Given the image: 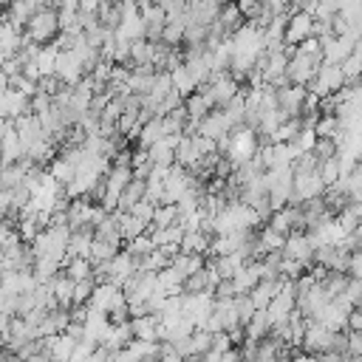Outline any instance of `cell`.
I'll return each mask as SVG.
<instances>
[{
    "label": "cell",
    "mask_w": 362,
    "mask_h": 362,
    "mask_svg": "<svg viewBox=\"0 0 362 362\" xmlns=\"http://www.w3.org/2000/svg\"><path fill=\"white\" fill-rule=\"evenodd\" d=\"M48 288H51L54 303H57L59 308H71V305H74V280H68L65 272H59V274L48 283Z\"/></svg>",
    "instance_id": "8fae6325"
},
{
    "label": "cell",
    "mask_w": 362,
    "mask_h": 362,
    "mask_svg": "<svg viewBox=\"0 0 362 362\" xmlns=\"http://www.w3.org/2000/svg\"><path fill=\"white\" fill-rule=\"evenodd\" d=\"M170 79H173V90H175V93H181V99L192 96L195 82H192V76H189V71H187L184 65H175V68L170 71Z\"/></svg>",
    "instance_id": "5bb4252c"
},
{
    "label": "cell",
    "mask_w": 362,
    "mask_h": 362,
    "mask_svg": "<svg viewBox=\"0 0 362 362\" xmlns=\"http://www.w3.org/2000/svg\"><path fill=\"white\" fill-rule=\"evenodd\" d=\"M238 11H240V17H249V23H255L260 17V11H263V3L243 0V3H238Z\"/></svg>",
    "instance_id": "1f68e13d"
},
{
    "label": "cell",
    "mask_w": 362,
    "mask_h": 362,
    "mask_svg": "<svg viewBox=\"0 0 362 362\" xmlns=\"http://www.w3.org/2000/svg\"><path fill=\"white\" fill-rule=\"evenodd\" d=\"M243 331H246V342H260L263 337H269L272 325H269L266 311H255V317L249 320V325H246Z\"/></svg>",
    "instance_id": "4fadbf2b"
},
{
    "label": "cell",
    "mask_w": 362,
    "mask_h": 362,
    "mask_svg": "<svg viewBox=\"0 0 362 362\" xmlns=\"http://www.w3.org/2000/svg\"><path fill=\"white\" fill-rule=\"evenodd\" d=\"M144 195H147V181H141V178H130L127 187H124V192L119 195L116 212H130L139 201H144Z\"/></svg>",
    "instance_id": "30bf717a"
},
{
    "label": "cell",
    "mask_w": 362,
    "mask_h": 362,
    "mask_svg": "<svg viewBox=\"0 0 362 362\" xmlns=\"http://www.w3.org/2000/svg\"><path fill=\"white\" fill-rule=\"evenodd\" d=\"M153 249H156V243H153V240H150V235L144 232V235L133 238V240L127 243V249H124V252H127V255H130L133 260H141V257H147V255H150Z\"/></svg>",
    "instance_id": "7402d4cb"
},
{
    "label": "cell",
    "mask_w": 362,
    "mask_h": 362,
    "mask_svg": "<svg viewBox=\"0 0 362 362\" xmlns=\"http://www.w3.org/2000/svg\"><path fill=\"white\" fill-rule=\"evenodd\" d=\"M173 223H178V209H175V204H173V206H156V215H153L150 229H167V226H173ZM150 229H147V232H150Z\"/></svg>",
    "instance_id": "44dd1931"
},
{
    "label": "cell",
    "mask_w": 362,
    "mask_h": 362,
    "mask_svg": "<svg viewBox=\"0 0 362 362\" xmlns=\"http://www.w3.org/2000/svg\"><path fill=\"white\" fill-rule=\"evenodd\" d=\"M6 90H8V76H6L3 71H0V96H3Z\"/></svg>",
    "instance_id": "74e56055"
},
{
    "label": "cell",
    "mask_w": 362,
    "mask_h": 362,
    "mask_svg": "<svg viewBox=\"0 0 362 362\" xmlns=\"http://www.w3.org/2000/svg\"><path fill=\"white\" fill-rule=\"evenodd\" d=\"M280 252H283L286 260H297V263L305 266V269L314 266V246L308 243L305 232H294V235H288V238H286V246H283Z\"/></svg>",
    "instance_id": "277c9868"
},
{
    "label": "cell",
    "mask_w": 362,
    "mask_h": 362,
    "mask_svg": "<svg viewBox=\"0 0 362 362\" xmlns=\"http://www.w3.org/2000/svg\"><path fill=\"white\" fill-rule=\"evenodd\" d=\"M229 133H232V127H229L223 110H209V113L198 122V136H204V139H209V141H218V139H223V136H229Z\"/></svg>",
    "instance_id": "5b68a950"
},
{
    "label": "cell",
    "mask_w": 362,
    "mask_h": 362,
    "mask_svg": "<svg viewBox=\"0 0 362 362\" xmlns=\"http://www.w3.org/2000/svg\"><path fill=\"white\" fill-rule=\"evenodd\" d=\"M328 337L331 331H325L320 322H308L305 325V334H303V348L308 356H317V354H325L328 351Z\"/></svg>",
    "instance_id": "9c48e42d"
},
{
    "label": "cell",
    "mask_w": 362,
    "mask_h": 362,
    "mask_svg": "<svg viewBox=\"0 0 362 362\" xmlns=\"http://www.w3.org/2000/svg\"><path fill=\"white\" fill-rule=\"evenodd\" d=\"M351 238H354V243H356V252H359V249H362V223H359V226L351 232Z\"/></svg>",
    "instance_id": "8d00e7d4"
},
{
    "label": "cell",
    "mask_w": 362,
    "mask_h": 362,
    "mask_svg": "<svg viewBox=\"0 0 362 362\" xmlns=\"http://www.w3.org/2000/svg\"><path fill=\"white\" fill-rule=\"evenodd\" d=\"M342 297H345L354 308H359V303H362V280H351V277H348V286H345Z\"/></svg>",
    "instance_id": "4dcf8cb0"
},
{
    "label": "cell",
    "mask_w": 362,
    "mask_h": 362,
    "mask_svg": "<svg viewBox=\"0 0 362 362\" xmlns=\"http://www.w3.org/2000/svg\"><path fill=\"white\" fill-rule=\"evenodd\" d=\"M184 110H187L189 122H195V124H198V122H201V119H204L209 110H215V107H212V102H209L206 96L192 93V96H187V99H184Z\"/></svg>",
    "instance_id": "7c38bea8"
},
{
    "label": "cell",
    "mask_w": 362,
    "mask_h": 362,
    "mask_svg": "<svg viewBox=\"0 0 362 362\" xmlns=\"http://www.w3.org/2000/svg\"><path fill=\"white\" fill-rule=\"evenodd\" d=\"M62 266H65L68 280H74V283L88 280V277H90V269H93L88 257H74V260H68V263H62Z\"/></svg>",
    "instance_id": "ac0fdd59"
},
{
    "label": "cell",
    "mask_w": 362,
    "mask_h": 362,
    "mask_svg": "<svg viewBox=\"0 0 362 362\" xmlns=\"http://www.w3.org/2000/svg\"><path fill=\"white\" fill-rule=\"evenodd\" d=\"M291 144H294V147H297L300 153H311V150H314V144H317V133H314V130H305V127H303V130H300V136H297V139H294Z\"/></svg>",
    "instance_id": "f546056e"
},
{
    "label": "cell",
    "mask_w": 362,
    "mask_h": 362,
    "mask_svg": "<svg viewBox=\"0 0 362 362\" xmlns=\"http://www.w3.org/2000/svg\"><path fill=\"white\" fill-rule=\"evenodd\" d=\"M359 311H362V303H359Z\"/></svg>",
    "instance_id": "f35d334b"
},
{
    "label": "cell",
    "mask_w": 362,
    "mask_h": 362,
    "mask_svg": "<svg viewBox=\"0 0 362 362\" xmlns=\"http://www.w3.org/2000/svg\"><path fill=\"white\" fill-rule=\"evenodd\" d=\"M93 288H96L93 277H88V280H82V283H74V305H88Z\"/></svg>",
    "instance_id": "484cf974"
},
{
    "label": "cell",
    "mask_w": 362,
    "mask_h": 362,
    "mask_svg": "<svg viewBox=\"0 0 362 362\" xmlns=\"http://www.w3.org/2000/svg\"><path fill=\"white\" fill-rule=\"evenodd\" d=\"M206 351H212V334H209V331H204V328L192 331V337H189V356L201 359Z\"/></svg>",
    "instance_id": "ffe728a7"
},
{
    "label": "cell",
    "mask_w": 362,
    "mask_h": 362,
    "mask_svg": "<svg viewBox=\"0 0 362 362\" xmlns=\"http://www.w3.org/2000/svg\"><path fill=\"white\" fill-rule=\"evenodd\" d=\"M311 156L317 158V167H320L322 161H328V158H334V156H337V144H334L331 139H317V144H314Z\"/></svg>",
    "instance_id": "d4e9b609"
},
{
    "label": "cell",
    "mask_w": 362,
    "mask_h": 362,
    "mask_svg": "<svg viewBox=\"0 0 362 362\" xmlns=\"http://www.w3.org/2000/svg\"><path fill=\"white\" fill-rule=\"evenodd\" d=\"M235 297V288H232V280H221L215 286V300H232Z\"/></svg>",
    "instance_id": "e575fe53"
},
{
    "label": "cell",
    "mask_w": 362,
    "mask_h": 362,
    "mask_svg": "<svg viewBox=\"0 0 362 362\" xmlns=\"http://www.w3.org/2000/svg\"><path fill=\"white\" fill-rule=\"evenodd\" d=\"M0 167H3V164H0Z\"/></svg>",
    "instance_id": "ab89813d"
},
{
    "label": "cell",
    "mask_w": 362,
    "mask_h": 362,
    "mask_svg": "<svg viewBox=\"0 0 362 362\" xmlns=\"http://www.w3.org/2000/svg\"><path fill=\"white\" fill-rule=\"evenodd\" d=\"M255 305H252V300H249V294H238L235 297V314H238V325L240 328H246L249 325V320L255 317Z\"/></svg>",
    "instance_id": "cb8c5ba5"
},
{
    "label": "cell",
    "mask_w": 362,
    "mask_h": 362,
    "mask_svg": "<svg viewBox=\"0 0 362 362\" xmlns=\"http://www.w3.org/2000/svg\"><path fill=\"white\" fill-rule=\"evenodd\" d=\"M348 331L362 334V311H359V308H354V311L348 314Z\"/></svg>",
    "instance_id": "d590c367"
},
{
    "label": "cell",
    "mask_w": 362,
    "mask_h": 362,
    "mask_svg": "<svg viewBox=\"0 0 362 362\" xmlns=\"http://www.w3.org/2000/svg\"><path fill=\"white\" fill-rule=\"evenodd\" d=\"M260 274H263V266H260V260H252V263H246L235 277H232V288H235V297L238 294H249L257 283H260Z\"/></svg>",
    "instance_id": "52a82bcc"
},
{
    "label": "cell",
    "mask_w": 362,
    "mask_h": 362,
    "mask_svg": "<svg viewBox=\"0 0 362 362\" xmlns=\"http://www.w3.org/2000/svg\"><path fill=\"white\" fill-rule=\"evenodd\" d=\"M164 139V133H161V119H150V122H144L141 124V133H139V147L141 150H147V147H153L156 141H161Z\"/></svg>",
    "instance_id": "9a60e30c"
},
{
    "label": "cell",
    "mask_w": 362,
    "mask_h": 362,
    "mask_svg": "<svg viewBox=\"0 0 362 362\" xmlns=\"http://www.w3.org/2000/svg\"><path fill=\"white\" fill-rule=\"evenodd\" d=\"M57 54H59V48H57L54 42H51V45H45V48H40V54H37V59H34V65H37L40 76H51V74H54Z\"/></svg>",
    "instance_id": "e0dca14e"
},
{
    "label": "cell",
    "mask_w": 362,
    "mask_h": 362,
    "mask_svg": "<svg viewBox=\"0 0 362 362\" xmlns=\"http://www.w3.org/2000/svg\"><path fill=\"white\" fill-rule=\"evenodd\" d=\"M130 215H133V218H139L141 223H147V229H150V223H153V215H156V204H150V201L144 198V201H139V204L130 209Z\"/></svg>",
    "instance_id": "4316f807"
},
{
    "label": "cell",
    "mask_w": 362,
    "mask_h": 362,
    "mask_svg": "<svg viewBox=\"0 0 362 362\" xmlns=\"http://www.w3.org/2000/svg\"><path fill=\"white\" fill-rule=\"evenodd\" d=\"M57 31H59V20H57V8L54 6H42L40 3V8L34 11V17L28 20V25H25V37L34 42V45H40V42H48V40H54L57 37Z\"/></svg>",
    "instance_id": "6da1fadb"
},
{
    "label": "cell",
    "mask_w": 362,
    "mask_h": 362,
    "mask_svg": "<svg viewBox=\"0 0 362 362\" xmlns=\"http://www.w3.org/2000/svg\"><path fill=\"white\" fill-rule=\"evenodd\" d=\"M308 37H314V17H311V14H305V11H294V14H288L283 42L297 48V45H300V42H305Z\"/></svg>",
    "instance_id": "7a4b0ae2"
},
{
    "label": "cell",
    "mask_w": 362,
    "mask_h": 362,
    "mask_svg": "<svg viewBox=\"0 0 362 362\" xmlns=\"http://www.w3.org/2000/svg\"><path fill=\"white\" fill-rule=\"evenodd\" d=\"M328 351L339 354V356H348V331H334L328 337Z\"/></svg>",
    "instance_id": "f1b7e54d"
},
{
    "label": "cell",
    "mask_w": 362,
    "mask_h": 362,
    "mask_svg": "<svg viewBox=\"0 0 362 362\" xmlns=\"http://www.w3.org/2000/svg\"><path fill=\"white\" fill-rule=\"evenodd\" d=\"M201 291H212V288H209V272H206V269L189 274V277L181 283V294H201Z\"/></svg>",
    "instance_id": "d6986e66"
},
{
    "label": "cell",
    "mask_w": 362,
    "mask_h": 362,
    "mask_svg": "<svg viewBox=\"0 0 362 362\" xmlns=\"http://www.w3.org/2000/svg\"><path fill=\"white\" fill-rule=\"evenodd\" d=\"M212 351L215 354H226V351H232V339H229V334L226 331H221V334H212Z\"/></svg>",
    "instance_id": "d6a6232c"
},
{
    "label": "cell",
    "mask_w": 362,
    "mask_h": 362,
    "mask_svg": "<svg viewBox=\"0 0 362 362\" xmlns=\"http://www.w3.org/2000/svg\"><path fill=\"white\" fill-rule=\"evenodd\" d=\"M158 328L161 320L158 314H147V317H130V331L139 342H158Z\"/></svg>",
    "instance_id": "ba28073f"
},
{
    "label": "cell",
    "mask_w": 362,
    "mask_h": 362,
    "mask_svg": "<svg viewBox=\"0 0 362 362\" xmlns=\"http://www.w3.org/2000/svg\"><path fill=\"white\" fill-rule=\"evenodd\" d=\"M348 277L351 280H362V249L351 255V260H348Z\"/></svg>",
    "instance_id": "836d02e7"
},
{
    "label": "cell",
    "mask_w": 362,
    "mask_h": 362,
    "mask_svg": "<svg viewBox=\"0 0 362 362\" xmlns=\"http://www.w3.org/2000/svg\"><path fill=\"white\" fill-rule=\"evenodd\" d=\"M119 226H122V240H133V238H139V235H144L147 232V223H141L139 218H133L130 212H119Z\"/></svg>",
    "instance_id": "2e32d148"
},
{
    "label": "cell",
    "mask_w": 362,
    "mask_h": 362,
    "mask_svg": "<svg viewBox=\"0 0 362 362\" xmlns=\"http://www.w3.org/2000/svg\"><path fill=\"white\" fill-rule=\"evenodd\" d=\"M322 288H325V294L334 300V297H339L342 291H345V286H348V274H339V272H328L325 277H322V283H320Z\"/></svg>",
    "instance_id": "603a6c76"
},
{
    "label": "cell",
    "mask_w": 362,
    "mask_h": 362,
    "mask_svg": "<svg viewBox=\"0 0 362 362\" xmlns=\"http://www.w3.org/2000/svg\"><path fill=\"white\" fill-rule=\"evenodd\" d=\"M305 96L308 90L300 88V85H288L283 90H277V107L283 113V119H300L303 116V107H305Z\"/></svg>",
    "instance_id": "3957f363"
},
{
    "label": "cell",
    "mask_w": 362,
    "mask_h": 362,
    "mask_svg": "<svg viewBox=\"0 0 362 362\" xmlns=\"http://www.w3.org/2000/svg\"><path fill=\"white\" fill-rule=\"evenodd\" d=\"M337 127H339L337 116H320V122H317L314 133H317V139H331V136L337 133Z\"/></svg>",
    "instance_id": "83f0119b"
},
{
    "label": "cell",
    "mask_w": 362,
    "mask_h": 362,
    "mask_svg": "<svg viewBox=\"0 0 362 362\" xmlns=\"http://www.w3.org/2000/svg\"><path fill=\"white\" fill-rule=\"evenodd\" d=\"M283 277H266V280H260L252 291H249V300H252V305L257 308V311H266L269 308V303L280 294V288H283Z\"/></svg>",
    "instance_id": "8992f818"
}]
</instances>
